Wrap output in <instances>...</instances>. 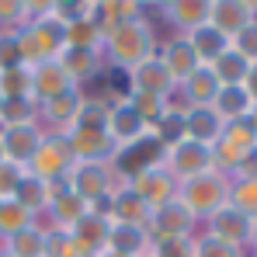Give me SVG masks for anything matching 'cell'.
Masks as SVG:
<instances>
[{
    "label": "cell",
    "mask_w": 257,
    "mask_h": 257,
    "mask_svg": "<svg viewBox=\"0 0 257 257\" xmlns=\"http://www.w3.org/2000/svg\"><path fill=\"white\" fill-rule=\"evenodd\" d=\"M66 146H70V153H73V160H94V164H111L115 160V143L108 139V132H101V128H70L66 136Z\"/></svg>",
    "instance_id": "obj_12"
},
{
    "label": "cell",
    "mask_w": 257,
    "mask_h": 257,
    "mask_svg": "<svg viewBox=\"0 0 257 257\" xmlns=\"http://www.w3.org/2000/svg\"><path fill=\"white\" fill-rule=\"evenodd\" d=\"M233 177H243V181H257V150L250 157H243V164L233 171Z\"/></svg>",
    "instance_id": "obj_46"
},
{
    "label": "cell",
    "mask_w": 257,
    "mask_h": 257,
    "mask_svg": "<svg viewBox=\"0 0 257 257\" xmlns=\"http://www.w3.org/2000/svg\"><path fill=\"white\" fill-rule=\"evenodd\" d=\"M125 101L132 104V111L143 118V125L153 128L167 111H171V97H160V94H139V90H125Z\"/></svg>",
    "instance_id": "obj_31"
},
{
    "label": "cell",
    "mask_w": 257,
    "mask_h": 257,
    "mask_svg": "<svg viewBox=\"0 0 257 257\" xmlns=\"http://www.w3.org/2000/svg\"><path fill=\"white\" fill-rule=\"evenodd\" d=\"M128 90H139V94H160V97H171L177 84L171 80V73L164 70V63L157 56H150L146 63H139L136 70H128Z\"/></svg>",
    "instance_id": "obj_18"
},
{
    "label": "cell",
    "mask_w": 257,
    "mask_h": 257,
    "mask_svg": "<svg viewBox=\"0 0 257 257\" xmlns=\"http://www.w3.org/2000/svg\"><path fill=\"white\" fill-rule=\"evenodd\" d=\"M84 97H87L84 87H70V90H63V94L42 101V104H39V125H42L49 136H66L70 128L77 125V115H80V108H84Z\"/></svg>",
    "instance_id": "obj_8"
},
{
    "label": "cell",
    "mask_w": 257,
    "mask_h": 257,
    "mask_svg": "<svg viewBox=\"0 0 257 257\" xmlns=\"http://www.w3.org/2000/svg\"><path fill=\"white\" fill-rule=\"evenodd\" d=\"M128 191H136L150 205V212H153V209H160V205H167V202L177 198V181L164 171V164H153V167H146V171L128 177Z\"/></svg>",
    "instance_id": "obj_9"
},
{
    "label": "cell",
    "mask_w": 257,
    "mask_h": 257,
    "mask_svg": "<svg viewBox=\"0 0 257 257\" xmlns=\"http://www.w3.org/2000/svg\"><path fill=\"white\" fill-rule=\"evenodd\" d=\"M28 226H35V215L28 212V209H21L14 198L0 202V243H4L7 236H14V233L28 229Z\"/></svg>",
    "instance_id": "obj_34"
},
{
    "label": "cell",
    "mask_w": 257,
    "mask_h": 257,
    "mask_svg": "<svg viewBox=\"0 0 257 257\" xmlns=\"http://www.w3.org/2000/svg\"><path fill=\"white\" fill-rule=\"evenodd\" d=\"M247 122H250V128H254V132H257V104H254V108H250V115H247Z\"/></svg>",
    "instance_id": "obj_49"
},
{
    "label": "cell",
    "mask_w": 257,
    "mask_h": 257,
    "mask_svg": "<svg viewBox=\"0 0 257 257\" xmlns=\"http://www.w3.org/2000/svg\"><path fill=\"white\" fill-rule=\"evenodd\" d=\"M0 250H7L11 257H42L45 254V229L42 226H28V229L7 236L0 243Z\"/></svg>",
    "instance_id": "obj_32"
},
{
    "label": "cell",
    "mask_w": 257,
    "mask_h": 257,
    "mask_svg": "<svg viewBox=\"0 0 257 257\" xmlns=\"http://www.w3.org/2000/svg\"><path fill=\"white\" fill-rule=\"evenodd\" d=\"M104 118H108V101L87 94L84 108H80V115H77V128H101V132H104Z\"/></svg>",
    "instance_id": "obj_39"
},
{
    "label": "cell",
    "mask_w": 257,
    "mask_h": 257,
    "mask_svg": "<svg viewBox=\"0 0 257 257\" xmlns=\"http://www.w3.org/2000/svg\"><path fill=\"white\" fill-rule=\"evenodd\" d=\"M160 164H164V171L171 174L177 184L181 181H191V177H198V174H205V171H215L212 146L195 143V139H181L177 146L164 150V160Z\"/></svg>",
    "instance_id": "obj_6"
},
{
    "label": "cell",
    "mask_w": 257,
    "mask_h": 257,
    "mask_svg": "<svg viewBox=\"0 0 257 257\" xmlns=\"http://www.w3.org/2000/svg\"><path fill=\"white\" fill-rule=\"evenodd\" d=\"M70 87H77V84L66 77V70L59 66V59H45L39 66H32V101L35 104H42L49 97L70 90Z\"/></svg>",
    "instance_id": "obj_19"
},
{
    "label": "cell",
    "mask_w": 257,
    "mask_h": 257,
    "mask_svg": "<svg viewBox=\"0 0 257 257\" xmlns=\"http://www.w3.org/2000/svg\"><path fill=\"white\" fill-rule=\"evenodd\" d=\"M42 257H80L73 236L66 229H45V254Z\"/></svg>",
    "instance_id": "obj_41"
},
{
    "label": "cell",
    "mask_w": 257,
    "mask_h": 257,
    "mask_svg": "<svg viewBox=\"0 0 257 257\" xmlns=\"http://www.w3.org/2000/svg\"><path fill=\"white\" fill-rule=\"evenodd\" d=\"M108 229H111V222L108 219H101V215L87 212L77 226H70L66 233L73 236V243H77V250L80 257L84 254H104V243H108Z\"/></svg>",
    "instance_id": "obj_22"
},
{
    "label": "cell",
    "mask_w": 257,
    "mask_h": 257,
    "mask_svg": "<svg viewBox=\"0 0 257 257\" xmlns=\"http://www.w3.org/2000/svg\"><path fill=\"white\" fill-rule=\"evenodd\" d=\"M229 45H233V49H236L250 66H254V63H257V18L247 25V28H240V32L229 39Z\"/></svg>",
    "instance_id": "obj_42"
},
{
    "label": "cell",
    "mask_w": 257,
    "mask_h": 257,
    "mask_svg": "<svg viewBox=\"0 0 257 257\" xmlns=\"http://www.w3.org/2000/svg\"><path fill=\"white\" fill-rule=\"evenodd\" d=\"M247 254H250V257H257V219L250 222V247H247Z\"/></svg>",
    "instance_id": "obj_48"
},
{
    "label": "cell",
    "mask_w": 257,
    "mask_h": 257,
    "mask_svg": "<svg viewBox=\"0 0 257 257\" xmlns=\"http://www.w3.org/2000/svg\"><path fill=\"white\" fill-rule=\"evenodd\" d=\"M59 66L66 70V77L77 87H84L87 80H94L104 70V56H101V49H70L66 45L59 52Z\"/></svg>",
    "instance_id": "obj_20"
},
{
    "label": "cell",
    "mask_w": 257,
    "mask_h": 257,
    "mask_svg": "<svg viewBox=\"0 0 257 257\" xmlns=\"http://www.w3.org/2000/svg\"><path fill=\"white\" fill-rule=\"evenodd\" d=\"M160 49V39H157V28L153 21L143 14L136 21H125V25H115L104 39H101V56H104V66L111 70H136L139 63H146L150 56H157Z\"/></svg>",
    "instance_id": "obj_1"
},
{
    "label": "cell",
    "mask_w": 257,
    "mask_h": 257,
    "mask_svg": "<svg viewBox=\"0 0 257 257\" xmlns=\"http://www.w3.org/2000/svg\"><path fill=\"white\" fill-rule=\"evenodd\" d=\"M243 90L250 94V101L257 104V63L250 66V73H247V84H243Z\"/></svg>",
    "instance_id": "obj_47"
},
{
    "label": "cell",
    "mask_w": 257,
    "mask_h": 257,
    "mask_svg": "<svg viewBox=\"0 0 257 257\" xmlns=\"http://www.w3.org/2000/svg\"><path fill=\"white\" fill-rule=\"evenodd\" d=\"M21 181H25V167H21V164L4 160V164H0V202L14 198V191H18V184H21Z\"/></svg>",
    "instance_id": "obj_44"
},
{
    "label": "cell",
    "mask_w": 257,
    "mask_h": 257,
    "mask_svg": "<svg viewBox=\"0 0 257 257\" xmlns=\"http://www.w3.org/2000/svg\"><path fill=\"white\" fill-rule=\"evenodd\" d=\"M66 45L70 49H101V28H97V21H73L70 28H66Z\"/></svg>",
    "instance_id": "obj_38"
},
{
    "label": "cell",
    "mask_w": 257,
    "mask_h": 257,
    "mask_svg": "<svg viewBox=\"0 0 257 257\" xmlns=\"http://www.w3.org/2000/svg\"><path fill=\"white\" fill-rule=\"evenodd\" d=\"M49 198H52V184H45V181H39V177H32V174L25 171V181L14 191V202L39 219L45 212V205H49Z\"/></svg>",
    "instance_id": "obj_30"
},
{
    "label": "cell",
    "mask_w": 257,
    "mask_h": 257,
    "mask_svg": "<svg viewBox=\"0 0 257 257\" xmlns=\"http://www.w3.org/2000/svg\"><path fill=\"white\" fill-rule=\"evenodd\" d=\"M0 257H11V254H7V250H0Z\"/></svg>",
    "instance_id": "obj_52"
},
{
    "label": "cell",
    "mask_w": 257,
    "mask_h": 257,
    "mask_svg": "<svg viewBox=\"0 0 257 257\" xmlns=\"http://www.w3.org/2000/svg\"><path fill=\"white\" fill-rule=\"evenodd\" d=\"M25 28H28V35L35 39L39 52H42V59H59V52L66 49V25H59V21L52 18L49 4H45L42 14H35Z\"/></svg>",
    "instance_id": "obj_17"
},
{
    "label": "cell",
    "mask_w": 257,
    "mask_h": 257,
    "mask_svg": "<svg viewBox=\"0 0 257 257\" xmlns=\"http://www.w3.org/2000/svg\"><path fill=\"white\" fill-rule=\"evenodd\" d=\"M128 181L115 171L111 164H94V160H77L70 174H66V188L73 195H80L87 205L97 202V198H108L115 191H122Z\"/></svg>",
    "instance_id": "obj_3"
},
{
    "label": "cell",
    "mask_w": 257,
    "mask_h": 257,
    "mask_svg": "<svg viewBox=\"0 0 257 257\" xmlns=\"http://www.w3.org/2000/svg\"><path fill=\"white\" fill-rule=\"evenodd\" d=\"M222 128H226V122L215 115L212 104H209V108H184V136H188V139L212 146L215 139L222 136Z\"/></svg>",
    "instance_id": "obj_23"
},
{
    "label": "cell",
    "mask_w": 257,
    "mask_h": 257,
    "mask_svg": "<svg viewBox=\"0 0 257 257\" xmlns=\"http://www.w3.org/2000/svg\"><path fill=\"white\" fill-rule=\"evenodd\" d=\"M198 229H202V222L188 212V205L181 198L153 209V215H150V236L153 240L157 236H195Z\"/></svg>",
    "instance_id": "obj_11"
},
{
    "label": "cell",
    "mask_w": 257,
    "mask_h": 257,
    "mask_svg": "<svg viewBox=\"0 0 257 257\" xmlns=\"http://www.w3.org/2000/svg\"><path fill=\"white\" fill-rule=\"evenodd\" d=\"M254 18H257L254 0H209V25H212L215 32H222L226 39H233Z\"/></svg>",
    "instance_id": "obj_13"
},
{
    "label": "cell",
    "mask_w": 257,
    "mask_h": 257,
    "mask_svg": "<svg viewBox=\"0 0 257 257\" xmlns=\"http://www.w3.org/2000/svg\"><path fill=\"white\" fill-rule=\"evenodd\" d=\"M254 150H257V132L250 128L247 118H240V122H226L222 136L212 143L215 171L226 174V177H233V171L243 164V157H250Z\"/></svg>",
    "instance_id": "obj_4"
},
{
    "label": "cell",
    "mask_w": 257,
    "mask_h": 257,
    "mask_svg": "<svg viewBox=\"0 0 257 257\" xmlns=\"http://www.w3.org/2000/svg\"><path fill=\"white\" fill-rule=\"evenodd\" d=\"M35 122H39V104L32 97H11L0 104V128L35 125Z\"/></svg>",
    "instance_id": "obj_33"
},
{
    "label": "cell",
    "mask_w": 257,
    "mask_h": 257,
    "mask_svg": "<svg viewBox=\"0 0 257 257\" xmlns=\"http://www.w3.org/2000/svg\"><path fill=\"white\" fill-rule=\"evenodd\" d=\"M188 39V45L195 49V56H198V63L202 66H209V63H215L226 49H229V39L222 35V32H215L212 25H202V28H195L191 35H184Z\"/></svg>",
    "instance_id": "obj_27"
},
{
    "label": "cell",
    "mask_w": 257,
    "mask_h": 257,
    "mask_svg": "<svg viewBox=\"0 0 257 257\" xmlns=\"http://www.w3.org/2000/svg\"><path fill=\"white\" fill-rule=\"evenodd\" d=\"M150 205L136 195V191H128V184L122 191H115L111 195V222H125V226H139V229H150Z\"/></svg>",
    "instance_id": "obj_25"
},
{
    "label": "cell",
    "mask_w": 257,
    "mask_h": 257,
    "mask_svg": "<svg viewBox=\"0 0 257 257\" xmlns=\"http://www.w3.org/2000/svg\"><path fill=\"white\" fill-rule=\"evenodd\" d=\"M84 257H101V254H84Z\"/></svg>",
    "instance_id": "obj_53"
},
{
    "label": "cell",
    "mask_w": 257,
    "mask_h": 257,
    "mask_svg": "<svg viewBox=\"0 0 257 257\" xmlns=\"http://www.w3.org/2000/svg\"><path fill=\"white\" fill-rule=\"evenodd\" d=\"M101 257H125V254H115V250H104Z\"/></svg>",
    "instance_id": "obj_50"
},
{
    "label": "cell",
    "mask_w": 257,
    "mask_h": 257,
    "mask_svg": "<svg viewBox=\"0 0 257 257\" xmlns=\"http://www.w3.org/2000/svg\"><path fill=\"white\" fill-rule=\"evenodd\" d=\"M45 128L35 125H14V128H0V143H4V160L28 167V160L35 157V150L42 146Z\"/></svg>",
    "instance_id": "obj_14"
},
{
    "label": "cell",
    "mask_w": 257,
    "mask_h": 257,
    "mask_svg": "<svg viewBox=\"0 0 257 257\" xmlns=\"http://www.w3.org/2000/svg\"><path fill=\"white\" fill-rule=\"evenodd\" d=\"M104 250H115V254H125V257H146L150 254V229L125 226V222H111Z\"/></svg>",
    "instance_id": "obj_24"
},
{
    "label": "cell",
    "mask_w": 257,
    "mask_h": 257,
    "mask_svg": "<svg viewBox=\"0 0 257 257\" xmlns=\"http://www.w3.org/2000/svg\"><path fill=\"white\" fill-rule=\"evenodd\" d=\"M157 11L174 28V35H191L195 28L209 25V0H171V4H160Z\"/></svg>",
    "instance_id": "obj_16"
},
{
    "label": "cell",
    "mask_w": 257,
    "mask_h": 257,
    "mask_svg": "<svg viewBox=\"0 0 257 257\" xmlns=\"http://www.w3.org/2000/svg\"><path fill=\"white\" fill-rule=\"evenodd\" d=\"M21 18H25L21 0H4L0 4V28H21Z\"/></svg>",
    "instance_id": "obj_45"
},
{
    "label": "cell",
    "mask_w": 257,
    "mask_h": 257,
    "mask_svg": "<svg viewBox=\"0 0 257 257\" xmlns=\"http://www.w3.org/2000/svg\"><path fill=\"white\" fill-rule=\"evenodd\" d=\"M215 94H219V80L209 66H198L184 84H177V97L184 108H209L215 101Z\"/></svg>",
    "instance_id": "obj_21"
},
{
    "label": "cell",
    "mask_w": 257,
    "mask_h": 257,
    "mask_svg": "<svg viewBox=\"0 0 257 257\" xmlns=\"http://www.w3.org/2000/svg\"><path fill=\"white\" fill-rule=\"evenodd\" d=\"M11 66H25L18 52V28H0V70Z\"/></svg>",
    "instance_id": "obj_43"
},
{
    "label": "cell",
    "mask_w": 257,
    "mask_h": 257,
    "mask_svg": "<svg viewBox=\"0 0 257 257\" xmlns=\"http://www.w3.org/2000/svg\"><path fill=\"white\" fill-rule=\"evenodd\" d=\"M212 108H215V115H219L222 122H240V118L250 115L254 101H250V94H247L243 87H219Z\"/></svg>",
    "instance_id": "obj_28"
},
{
    "label": "cell",
    "mask_w": 257,
    "mask_h": 257,
    "mask_svg": "<svg viewBox=\"0 0 257 257\" xmlns=\"http://www.w3.org/2000/svg\"><path fill=\"white\" fill-rule=\"evenodd\" d=\"M0 164H4V143H0Z\"/></svg>",
    "instance_id": "obj_51"
},
{
    "label": "cell",
    "mask_w": 257,
    "mask_h": 257,
    "mask_svg": "<svg viewBox=\"0 0 257 257\" xmlns=\"http://www.w3.org/2000/svg\"><path fill=\"white\" fill-rule=\"evenodd\" d=\"M0 97L4 101H11V97H32V70L28 66L0 70Z\"/></svg>",
    "instance_id": "obj_36"
},
{
    "label": "cell",
    "mask_w": 257,
    "mask_h": 257,
    "mask_svg": "<svg viewBox=\"0 0 257 257\" xmlns=\"http://www.w3.org/2000/svg\"><path fill=\"white\" fill-rule=\"evenodd\" d=\"M73 164H77V160H73V153H70L66 139H63V136H49V132H45L42 146L35 150V157L28 160V167H25V171L32 174V177H39V181H45V184H63Z\"/></svg>",
    "instance_id": "obj_5"
},
{
    "label": "cell",
    "mask_w": 257,
    "mask_h": 257,
    "mask_svg": "<svg viewBox=\"0 0 257 257\" xmlns=\"http://www.w3.org/2000/svg\"><path fill=\"white\" fill-rule=\"evenodd\" d=\"M0 104H4V97H0Z\"/></svg>",
    "instance_id": "obj_54"
},
{
    "label": "cell",
    "mask_w": 257,
    "mask_h": 257,
    "mask_svg": "<svg viewBox=\"0 0 257 257\" xmlns=\"http://www.w3.org/2000/svg\"><path fill=\"white\" fill-rule=\"evenodd\" d=\"M177 198L188 205V212L195 215L198 222H205L212 212H219L229 202V177L219 171H205L191 181L177 184Z\"/></svg>",
    "instance_id": "obj_2"
},
{
    "label": "cell",
    "mask_w": 257,
    "mask_h": 257,
    "mask_svg": "<svg viewBox=\"0 0 257 257\" xmlns=\"http://www.w3.org/2000/svg\"><path fill=\"white\" fill-rule=\"evenodd\" d=\"M108 101V118H104V132L108 139L115 143V150H125L136 146L150 136V128L143 125V118L132 111V104L125 101V94H115V97H104Z\"/></svg>",
    "instance_id": "obj_7"
},
{
    "label": "cell",
    "mask_w": 257,
    "mask_h": 257,
    "mask_svg": "<svg viewBox=\"0 0 257 257\" xmlns=\"http://www.w3.org/2000/svg\"><path fill=\"white\" fill-rule=\"evenodd\" d=\"M250 222H254V219H247L243 212H236V209L226 202L219 212H212L205 222H202V233H209V236L229 243V247L247 250V247H250Z\"/></svg>",
    "instance_id": "obj_10"
},
{
    "label": "cell",
    "mask_w": 257,
    "mask_h": 257,
    "mask_svg": "<svg viewBox=\"0 0 257 257\" xmlns=\"http://www.w3.org/2000/svg\"><path fill=\"white\" fill-rule=\"evenodd\" d=\"M229 205L247 219H257V181L229 177Z\"/></svg>",
    "instance_id": "obj_35"
},
{
    "label": "cell",
    "mask_w": 257,
    "mask_h": 257,
    "mask_svg": "<svg viewBox=\"0 0 257 257\" xmlns=\"http://www.w3.org/2000/svg\"><path fill=\"white\" fill-rule=\"evenodd\" d=\"M209 70L215 73L219 87H243V84H247V73H250V63L229 45L215 63H209Z\"/></svg>",
    "instance_id": "obj_29"
},
{
    "label": "cell",
    "mask_w": 257,
    "mask_h": 257,
    "mask_svg": "<svg viewBox=\"0 0 257 257\" xmlns=\"http://www.w3.org/2000/svg\"><path fill=\"white\" fill-rule=\"evenodd\" d=\"M195 257H250V254L240 250V247H229V243H222V240H215V236L198 229V236H195Z\"/></svg>",
    "instance_id": "obj_40"
},
{
    "label": "cell",
    "mask_w": 257,
    "mask_h": 257,
    "mask_svg": "<svg viewBox=\"0 0 257 257\" xmlns=\"http://www.w3.org/2000/svg\"><path fill=\"white\" fill-rule=\"evenodd\" d=\"M195 236H157V240L150 236L146 257H195Z\"/></svg>",
    "instance_id": "obj_37"
},
{
    "label": "cell",
    "mask_w": 257,
    "mask_h": 257,
    "mask_svg": "<svg viewBox=\"0 0 257 257\" xmlns=\"http://www.w3.org/2000/svg\"><path fill=\"white\" fill-rule=\"evenodd\" d=\"M146 7L143 4H132V0H97V28H101V39L115 28V25H125L143 18Z\"/></svg>",
    "instance_id": "obj_26"
},
{
    "label": "cell",
    "mask_w": 257,
    "mask_h": 257,
    "mask_svg": "<svg viewBox=\"0 0 257 257\" xmlns=\"http://www.w3.org/2000/svg\"><path fill=\"white\" fill-rule=\"evenodd\" d=\"M157 59L164 63V70L171 73L174 84H184L202 63H198V56H195V49L188 45V39L184 35H171L167 42H160V49H157Z\"/></svg>",
    "instance_id": "obj_15"
}]
</instances>
